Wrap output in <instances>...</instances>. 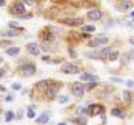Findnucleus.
<instances>
[{"label":"nucleus","instance_id":"nucleus-8","mask_svg":"<svg viewBox=\"0 0 134 125\" xmlns=\"http://www.w3.org/2000/svg\"><path fill=\"white\" fill-rule=\"evenodd\" d=\"M117 8L120 11H130L133 8V2H130V0H120L119 5H117Z\"/></svg>","mask_w":134,"mask_h":125},{"label":"nucleus","instance_id":"nucleus-26","mask_svg":"<svg viewBox=\"0 0 134 125\" xmlns=\"http://www.w3.org/2000/svg\"><path fill=\"white\" fill-rule=\"evenodd\" d=\"M94 88H97V81H91V83L86 86V89H94Z\"/></svg>","mask_w":134,"mask_h":125},{"label":"nucleus","instance_id":"nucleus-7","mask_svg":"<svg viewBox=\"0 0 134 125\" xmlns=\"http://www.w3.org/2000/svg\"><path fill=\"white\" fill-rule=\"evenodd\" d=\"M101 16H103V13H101L100 9H91L87 13V19L89 20H100Z\"/></svg>","mask_w":134,"mask_h":125},{"label":"nucleus","instance_id":"nucleus-21","mask_svg":"<svg viewBox=\"0 0 134 125\" xmlns=\"http://www.w3.org/2000/svg\"><path fill=\"white\" fill-rule=\"evenodd\" d=\"M14 119V113L13 111H6V114H5V121L6 122H11Z\"/></svg>","mask_w":134,"mask_h":125},{"label":"nucleus","instance_id":"nucleus-5","mask_svg":"<svg viewBox=\"0 0 134 125\" xmlns=\"http://www.w3.org/2000/svg\"><path fill=\"white\" fill-rule=\"evenodd\" d=\"M58 89H59V85H55V83H52V85L47 88V91H45L47 97H48L50 100H53V98L58 95Z\"/></svg>","mask_w":134,"mask_h":125},{"label":"nucleus","instance_id":"nucleus-19","mask_svg":"<svg viewBox=\"0 0 134 125\" xmlns=\"http://www.w3.org/2000/svg\"><path fill=\"white\" fill-rule=\"evenodd\" d=\"M81 30H83V33H94L95 31V27L94 25H83Z\"/></svg>","mask_w":134,"mask_h":125},{"label":"nucleus","instance_id":"nucleus-27","mask_svg":"<svg viewBox=\"0 0 134 125\" xmlns=\"http://www.w3.org/2000/svg\"><path fill=\"white\" fill-rule=\"evenodd\" d=\"M123 98H125L126 102H130V100H131V94L128 92V91H125V92H123Z\"/></svg>","mask_w":134,"mask_h":125},{"label":"nucleus","instance_id":"nucleus-30","mask_svg":"<svg viewBox=\"0 0 134 125\" xmlns=\"http://www.w3.org/2000/svg\"><path fill=\"white\" fill-rule=\"evenodd\" d=\"M0 45H2V47H8V45H11V44H9V41H0Z\"/></svg>","mask_w":134,"mask_h":125},{"label":"nucleus","instance_id":"nucleus-33","mask_svg":"<svg viewBox=\"0 0 134 125\" xmlns=\"http://www.w3.org/2000/svg\"><path fill=\"white\" fill-rule=\"evenodd\" d=\"M126 85H128V86L131 88V86H133V85H134V81H131V80H130V81H126Z\"/></svg>","mask_w":134,"mask_h":125},{"label":"nucleus","instance_id":"nucleus-38","mask_svg":"<svg viewBox=\"0 0 134 125\" xmlns=\"http://www.w3.org/2000/svg\"><path fill=\"white\" fill-rule=\"evenodd\" d=\"M0 91H5V88H3V86H0Z\"/></svg>","mask_w":134,"mask_h":125},{"label":"nucleus","instance_id":"nucleus-6","mask_svg":"<svg viewBox=\"0 0 134 125\" xmlns=\"http://www.w3.org/2000/svg\"><path fill=\"white\" fill-rule=\"evenodd\" d=\"M27 50H28V53L33 55V56H37V55L41 53V49H39V45H37L36 42H30V44H27Z\"/></svg>","mask_w":134,"mask_h":125},{"label":"nucleus","instance_id":"nucleus-11","mask_svg":"<svg viewBox=\"0 0 134 125\" xmlns=\"http://www.w3.org/2000/svg\"><path fill=\"white\" fill-rule=\"evenodd\" d=\"M41 39L45 41V42H52V41L55 39V33H52L50 30L42 31V33H41Z\"/></svg>","mask_w":134,"mask_h":125},{"label":"nucleus","instance_id":"nucleus-4","mask_svg":"<svg viewBox=\"0 0 134 125\" xmlns=\"http://www.w3.org/2000/svg\"><path fill=\"white\" fill-rule=\"evenodd\" d=\"M84 92H86V86L84 85H81V83H73L72 85V94L75 97H83Z\"/></svg>","mask_w":134,"mask_h":125},{"label":"nucleus","instance_id":"nucleus-18","mask_svg":"<svg viewBox=\"0 0 134 125\" xmlns=\"http://www.w3.org/2000/svg\"><path fill=\"white\" fill-rule=\"evenodd\" d=\"M112 116H115V117H120V119H123L125 117V113H123V110H120V108H112Z\"/></svg>","mask_w":134,"mask_h":125},{"label":"nucleus","instance_id":"nucleus-13","mask_svg":"<svg viewBox=\"0 0 134 125\" xmlns=\"http://www.w3.org/2000/svg\"><path fill=\"white\" fill-rule=\"evenodd\" d=\"M66 25H70V27H76V25H81L83 24V19L81 17H75V19H66L64 20Z\"/></svg>","mask_w":134,"mask_h":125},{"label":"nucleus","instance_id":"nucleus-14","mask_svg":"<svg viewBox=\"0 0 134 125\" xmlns=\"http://www.w3.org/2000/svg\"><path fill=\"white\" fill-rule=\"evenodd\" d=\"M80 80H83V81H97V80H98V77L86 72V74H81V75H80Z\"/></svg>","mask_w":134,"mask_h":125},{"label":"nucleus","instance_id":"nucleus-25","mask_svg":"<svg viewBox=\"0 0 134 125\" xmlns=\"http://www.w3.org/2000/svg\"><path fill=\"white\" fill-rule=\"evenodd\" d=\"M27 117H30V119H33V117H34L33 108H28V111H27Z\"/></svg>","mask_w":134,"mask_h":125},{"label":"nucleus","instance_id":"nucleus-3","mask_svg":"<svg viewBox=\"0 0 134 125\" xmlns=\"http://www.w3.org/2000/svg\"><path fill=\"white\" fill-rule=\"evenodd\" d=\"M61 72L69 74V75H73V74H78V72H80V67H78L76 64H73V62H67V64H64V66L61 67Z\"/></svg>","mask_w":134,"mask_h":125},{"label":"nucleus","instance_id":"nucleus-35","mask_svg":"<svg viewBox=\"0 0 134 125\" xmlns=\"http://www.w3.org/2000/svg\"><path fill=\"white\" fill-rule=\"evenodd\" d=\"M130 44H133L134 45V38H130Z\"/></svg>","mask_w":134,"mask_h":125},{"label":"nucleus","instance_id":"nucleus-40","mask_svg":"<svg viewBox=\"0 0 134 125\" xmlns=\"http://www.w3.org/2000/svg\"><path fill=\"white\" fill-rule=\"evenodd\" d=\"M31 2H33V0H31Z\"/></svg>","mask_w":134,"mask_h":125},{"label":"nucleus","instance_id":"nucleus-28","mask_svg":"<svg viewBox=\"0 0 134 125\" xmlns=\"http://www.w3.org/2000/svg\"><path fill=\"white\" fill-rule=\"evenodd\" d=\"M11 88H13L14 91H19V89L22 88V85H20V83H13V86H11Z\"/></svg>","mask_w":134,"mask_h":125},{"label":"nucleus","instance_id":"nucleus-36","mask_svg":"<svg viewBox=\"0 0 134 125\" xmlns=\"http://www.w3.org/2000/svg\"><path fill=\"white\" fill-rule=\"evenodd\" d=\"M0 6H5V0H0Z\"/></svg>","mask_w":134,"mask_h":125},{"label":"nucleus","instance_id":"nucleus-16","mask_svg":"<svg viewBox=\"0 0 134 125\" xmlns=\"http://www.w3.org/2000/svg\"><path fill=\"white\" fill-rule=\"evenodd\" d=\"M19 52H20L19 47H8V49H6V55H8V56H17Z\"/></svg>","mask_w":134,"mask_h":125},{"label":"nucleus","instance_id":"nucleus-39","mask_svg":"<svg viewBox=\"0 0 134 125\" xmlns=\"http://www.w3.org/2000/svg\"><path fill=\"white\" fill-rule=\"evenodd\" d=\"M58 125H66V124H64V122H61V124H58Z\"/></svg>","mask_w":134,"mask_h":125},{"label":"nucleus","instance_id":"nucleus-22","mask_svg":"<svg viewBox=\"0 0 134 125\" xmlns=\"http://www.w3.org/2000/svg\"><path fill=\"white\" fill-rule=\"evenodd\" d=\"M5 36H8V38H13V36H17V30H8L3 33Z\"/></svg>","mask_w":134,"mask_h":125},{"label":"nucleus","instance_id":"nucleus-12","mask_svg":"<svg viewBox=\"0 0 134 125\" xmlns=\"http://www.w3.org/2000/svg\"><path fill=\"white\" fill-rule=\"evenodd\" d=\"M48 121H50V111H45V113H42L39 117H36V122H37V124H42V125L47 124Z\"/></svg>","mask_w":134,"mask_h":125},{"label":"nucleus","instance_id":"nucleus-29","mask_svg":"<svg viewBox=\"0 0 134 125\" xmlns=\"http://www.w3.org/2000/svg\"><path fill=\"white\" fill-rule=\"evenodd\" d=\"M86 111H89V110H86L84 106H81V108H78V114H84Z\"/></svg>","mask_w":134,"mask_h":125},{"label":"nucleus","instance_id":"nucleus-2","mask_svg":"<svg viewBox=\"0 0 134 125\" xmlns=\"http://www.w3.org/2000/svg\"><path fill=\"white\" fill-rule=\"evenodd\" d=\"M108 36H104V34H100V36H95L94 39H91V42H89V47H98V45H106L108 44Z\"/></svg>","mask_w":134,"mask_h":125},{"label":"nucleus","instance_id":"nucleus-37","mask_svg":"<svg viewBox=\"0 0 134 125\" xmlns=\"http://www.w3.org/2000/svg\"><path fill=\"white\" fill-rule=\"evenodd\" d=\"M131 17L134 19V11H131Z\"/></svg>","mask_w":134,"mask_h":125},{"label":"nucleus","instance_id":"nucleus-17","mask_svg":"<svg viewBox=\"0 0 134 125\" xmlns=\"http://www.w3.org/2000/svg\"><path fill=\"white\" fill-rule=\"evenodd\" d=\"M98 53V58L100 60H104V58H108L109 56V53H111V49H108V47H103L100 52H97Z\"/></svg>","mask_w":134,"mask_h":125},{"label":"nucleus","instance_id":"nucleus-32","mask_svg":"<svg viewBox=\"0 0 134 125\" xmlns=\"http://www.w3.org/2000/svg\"><path fill=\"white\" fill-rule=\"evenodd\" d=\"M9 27H11V28H19V30H20V27H19L16 22H11V24H9Z\"/></svg>","mask_w":134,"mask_h":125},{"label":"nucleus","instance_id":"nucleus-10","mask_svg":"<svg viewBox=\"0 0 134 125\" xmlns=\"http://www.w3.org/2000/svg\"><path fill=\"white\" fill-rule=\"evenodd\" d=\"M103 111H104V108L101 105H92V106H89V114L91 116H100V114H103Z\"/></svg>","mask_w":134,"mask_h":125},{"label":"nucleus","instance_id":"nucleus-23","mask_svg":"<svg viewBox=\"0 0 134 125\" xmlns=\"http://www.w3.org/2000/svg\"><path fill=\"white\" fill-rule=\"evenodd\" d=\"M58 102L63 103V105L67 103V102H69V95H59V97H58Z\"/></svg>","mask_w":134,"mask_h":125},{"label":"nucleus","instance_id":"nucleus-15","mask_svg":"<svg viewBox=\"0 0 134 125\" xmlns=\"http://www.w3.org/2000/svg\"><path fill=\"white\" fill-rule=\"evenodd\" d=\"M53 81H50V80H42V81H37L36 83V88L37 89H42V91H47V88L52 85Z\"/></svg>","mask_w":134,"mask_h":125},{"label":"nucleus","instance_id":"nucleus-24","mask_svg":"<svg viewBox=\"0 0 134 125\" xmlns=\"http://www.w3.org/2000/svg\"><path fill=\"white\" fill-rule=\"evenodd\" d=\"M75 122L78 125H86V119L84 117H78V119H75Z\"/></svg>","mask_w":134,"mask_h":125},{"label":"nucleus","instance_id":"nucleus-20","mask_svg":"<svg viewBox=\"0 0 134 125\" xmlns=\"http://www.w3.org/2000/svg\"><path fill=\"white\" fill-rule=\"evenodd\" d=\"M117 58H119V52H115V50H111V53H109L108 60H109V61H115Z\"/></svg>","mask_w":134,"mask_h":125},{"label":"nucleus","instance_id":"nucleus-34","mask_svg":"<svg viewBox=\"0 0 134 125\" xmlns=\"http://www.w3.org/2000/svg\"><path fill=\"white\" fill-rule=\"evenodd\" d=\"M3 75H5V70H3V69H0V78H2Z\"/></svg>","mask_w":134,"mask_h":125},{"label":"nucleus","instance_id":"nucleus-31","mask_svg":"<svg viewBox=\"0 0 134 125\" xmlns=\"http://www.w3.org/2000/svg\"><path fill=\"white\" fill-rule=\"evenodd\" d=\"M20 19H31V13L30 14H22V16H19Z\"/></svg>","mask_w":134,"mask_h":125},{"label":"nucleus","instance_id":"nucleus-1","mask_svg":"<svg viewBox=\"0 0 134 125\" xmlns=\"http://www.w3.org/2000/svg\"><path fill=\"white\" fill-rule=\"evenodd\" d=\"M19 70H20V74L25 75V77H28V75H34V72H36V66H34L33 62H24V64L19 67Z\"/></svg>","mask_w":134,"mask_h":125},{"label":"nucleus","instance_id":"nucleus-9","mask_svg":"<svg viewBox=\"0 0 134 125\" xmlns=\"http://www.w3.org/2000/svg\"><path fill=\"white\" fill-rule=\"evenodd\" d=\"M11 13H13V14H17V17H19V16L25 14V6H24L22 3H16V5H13Z\"/></svg>","mask_w":134,"mask_h":125}]
</instances>
